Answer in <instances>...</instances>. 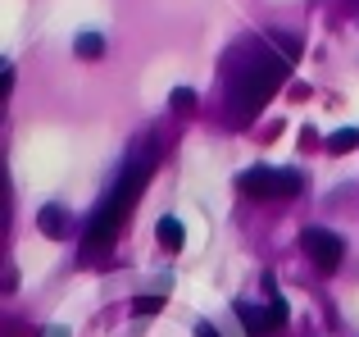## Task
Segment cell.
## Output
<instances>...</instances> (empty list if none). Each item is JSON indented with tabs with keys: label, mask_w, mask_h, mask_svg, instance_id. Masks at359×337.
Returning <instances> with one entry per match:
<instances>
[{
	"label": "cell",
	"mask_w": 359,
	"mask_h": 337,
	"mask_svg": "<svg viewBox=\"0 0 359 337\" xmlns=\"http://www.w3.org/2000/svg\"><path fill=\"white\" fill-rule=\"evenodd\" d=\"M287 69H291L287 55H269L264 46H255L250 60H232V69H228V114H232V124H250V119L269 105L273 91L282 87Z\"/></svg>",
	"instance_id": "cell-1"
},
{
	"label": "cell",
	"mask_w": 359,
	"mask_h": 337,
	"mask_svg": "<svg viewBox=\"0 0 359 337\" xmlns=\"http://www.w3.org/2000/svg\"><path fill=\"white\" fill-rule=\"evenodd\" d=\"M150 168H155V151H150V146H141V151L128 160V168H123V178L114 183V192H109L105 201H100L96 219H91V228H87V251H100V246H109V242H114V232H118L123 214L132 210L137 192L146 187Z\"/></svg>",
	"instance_id": "cell-2"
},
{
	"label": "cell",
	"mask_w": 359,
	"mask_h": 337,
	"mask_svg": "<svg viewBox=\"0 0 359 337\" xmlns=\"http://www.w3.org/2000/svg\"><path fill=\"white\" fill-rule=\"evenodd\" d=\"M237 187L245 196H259V201H282V196H296L300 192V173L296 168H269V164H255L237 178Z\"/></svg>",
	"instance_id": "cell-3"
},
{
	"label": "cell",
	"mask_w": 359,
	"mask_h": 337,
	"mask_svg": "<svg viewBox=\"0 0 359 337\" xmlns=\"http://www.w3.org/2000/svg\"><path fill=\"white\" fill-rule=\"evenodd\" d=\"M300 246H305V256L314 260L323 274H327V269H337V265H341V256H346L341 237L327 232V228H305V232H300Z\"/></svg>",
	"instance_id": "cell-4"
},
{
	"label": "cell",
	"mask_w": 359,
	"mask_h": 337,
	"mask_svg": "<svg viewBox=\"0 0 359 337\" xmlns=\"http://www.w3.org/2000/svg\"><path fill=\"white\" fill-rule=\"evenodd\" d=\"M237 319H241V329L250 333V337H269L273 329H278V319H273V310L264 315V310H255L250 301H237Z\"/></svg>",
	"instance_id": "cell-5"
},
{
	"label": "cell",
	"mask_w": 359,
	"mask_h": 337,
	"mask_svg": "<svg viewBox=\"0 0 359 337\" xmlns=\"http://www.w3.org/2000/svg\"><path fill=\"white\" fill-rule=\"evenodd\" d=\"M36 228H41L50 242H64L69 237V214H64V205H46V210L36 214Z\"/></svg>",
	"instance_id": "cell-6"
},
{
	"label": "cell",
	"mask_w": 359,
	"mask_h": 337,
	"mask_svg": "<svg viewBox=\"0 0 359 337\" xmlns=\"http://www.w3.org/2000/svg\"><path fill=\"white\" fill-rule=\"evenodd\" d=\"M155 237H159V246H164V251H182V242H187V228H182V219L164 214V219L155 223Z\"/></svg>",
	"instance_id": "cell-7"
},
{
	"label": "cell",
	"mask_w": 359,
	"mask_h": 337,
	"mask_svg": "<svg viewBox=\"0 0 359 337\" xmlns=\"http://www.w3.org/2000/svg\"><path fill=\"white\" fill-rule=\"evenodd\" d=\"M73 51H78L82 60H100V55H105V37L100 32H82L78 41H73Z\"/></svg>",
	"instance_id": "cell-8"
},
{
	"label": "cell",
	"mask_w": 359,
	"mask_h": 337,
	"mask_svg": "<svg viewBox=\"0 0 359 337\" xmlns=\"http://www.w3.org/2000/svg\"><path fill=\"white\" fill-rule=\"evenodd\" d=\"M355 146H359V128H341V133L327 137V151H332V155H351Z\"/></svg>",
	"instance_id": "cell-9"
},
{
	"label": "cell",
	"mask_w": 359,
	"mask_h": 337,
	"mask_svg": "<svg viewBox=\"0 0 359 337\" xmlns=\"http://www.w3.org/2000/svg\"><path fill=\"white\" fill-rule=\"evenodd\" d=\"M168 105H173L177 114H191V110H196V91L191 87H177L173 96H168Z\"/></svg>",
	"instance_id": "cell-10"
},
{
	"label": "cell",
	"mask_w": 359,
	"mask_h": 337,
	"mask_svg": "<svg viewBox=\"0 0 359 337\" xmlns=\"http://www.w3.org/2000/svg\"><path fill=\"white\" fill-rule=\"evenodd\" d=\"M159 305H164L159 296H141V301H132V315H141V319H150V315H155Z\"/></svg>",
	"instance_id": "cell-11"
},
{
	"label": "cell",
	"mask_w": 359,
	"mask_h": 337,
	"mask_svg": "<svg viewBox=\"0 0 359 337\" xmlns=\"http://www.w3.org/2000/svg\"><path fill=\"white\" fill-rule=\"evenodd\" d=\"M196 337H219V329H214V324H201V329H196Z\"/></svg>",
	"instance_id": "cell-12"
}]
</instances>
